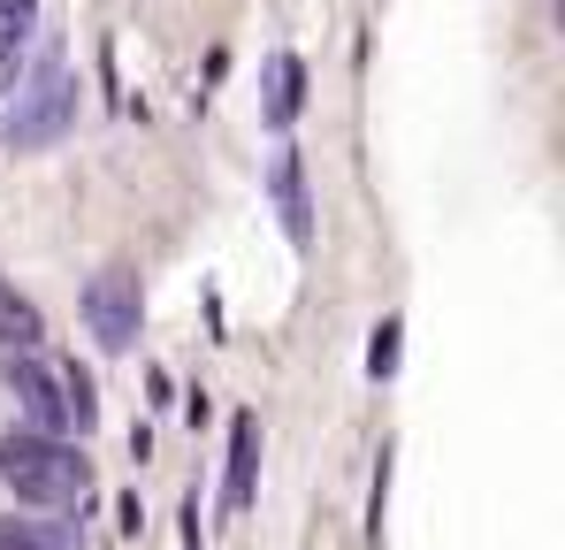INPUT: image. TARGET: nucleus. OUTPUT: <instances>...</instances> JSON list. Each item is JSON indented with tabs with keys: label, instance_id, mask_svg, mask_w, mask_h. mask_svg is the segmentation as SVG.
<instances>
[{
	"label": "nucleus",
	"instance_id": "3",
	"mask_svg": "<svg viewBox=\"0 0 565 550\" xmlns=\"http://www.w3.org/2000/svg\"><path fill=\"white\" fill-rule=\"evenodd\" d=\"M85 329H93L99 352H130L138 345V321H146V290H138V275L130 268H99L85 283Z\"/></svg>",
	"mask_w": 565,
	"mask_h": 550
},
{
	"label": "nucleus",
	"instance_id": "5",
	"mask_svg": "<svg viewBox=\"0 0 565 550\" xmlns=\"http://www.w3.org/2000/svg\"><path fill=\"white\" fill-rule=\"evenodd\" d=\"M268 199H276V214H282V237L306 253V245H313V199H306V161H298L290 146L268 161Z\"/></svg>",
	"mask_w": 565,
	"mask_h": 550
},
{
	"label": "nucleus",
	"instance_id": "10",
	"mask_svg": "<svg viewBox=\"0 0 565 550\" xmlns=\"http://www.w3.org/2000/svg\"><path fill=\"white\" fill-rule=\"evenodd\" d=\"M23 54H31V31H8L0 23V92L23 85Z\"/></svg>",
	"mask_w": 565,
	"mask_h": 550
},
{
	"label": "nucleus",
	"instance_id": "8",
	"mask_svg": "<svg viewBox=\"0 0 565 550\" xmlns=\"http://www.w3.org/2000/svg\"><path fill=\"white\" fill-rule=\"evenodd\" d=\"M0 550H70V528H46V520H0Z\"/></svg>",
	"mask_w": 565,
	"mask_h": 550
},
{
	"label": "nucleus",
	"instance_id": "7",
	"mask_svg": "<svg viewBox=\"0 0 565 550\" xmlns=\"http://www.w3.org/2000/svg\"><path fill=\"white\" fill-rule=\"evenodd\" d=\"M298 107H306V62H298V54H276V62H268V99H260L268 130H290Z\"/></svg>",
	"mask_w": 565,
	"mask_h": 550
},
{
	"label": "nucleus",
	"instance_id": "6",
	"mask_svg": "<svg viewBox=\"0 0 565 550\" xmlns=\"http://www.w3.org/2000/svg\"><path fill=\"white\" fill-rule=\"evenodd\" d=\"M253 482H260V421L237 413L230 421V474H222V512H253Z\"/></svg>",
	"mask_w": 565,
	"mask_h": 550
},
{
	"label": "nucleus",
	"instance_id": "12",
	"mask_svg": "<svg viewBox=\"0 0 565 550\" xmlns=\"http://www.w3.org/2000/svg\"><path fill=\"white\" fill-rule=\"evenodd\" d=\"M0 23L8 31H39V0H0Z\"/></svg>",
	"mask_w": 565,
	"mask_h": 550
},
{
	"label": "nucleus",
	"instance_id": "2",
	"mask_svg": "<svg viewBox=\"0 0 565 550\" xmlns=\"http://www.w3.org/2000/svg\"><path fill=\"white\" fill-rule=\"evenodd\" d=\"M77 123V77L70 70H39L31 85H15V107L0 115V146L8 154H39Z\"/></svg>",
	"mask_w": 565,
	"mask_h": 550
},
{
	"label": "nucleus",
	"instance_id": "4",
	"mask_svg": "<svg viewBox=\"0 0 565 550\" xmlns=\"http://www.w3.org/2000/svg\"><path fill=\"white\" fill-rule=\"evenodd\" d=\"M8 398H15L23 421L46 429V436H70V429H77V421H70V360H39V352L23 345V360H8Z\"/></svg>",
	"mask_w": 565,
	"mask_h": 550
},
{
	"label": "nucleus",
	"instance_id": "1",
	"mask_svg": "<svg viewBox=\"0 0 565 550\" xmlns=\"http://www.w3.org/2000/svg\"><path fill=\"white\" fill-rule=\"evenodd\" d=\"M0 482L39 505V512H77L85 489H93V466L77 458L70 436H46V429H23V436H0Z\"/></svg>",
	"mask_w": 565,
	"mask_h": 550
},
{
	"label": "nucleus",
	"instance_id": "11",
	"mask_svg": "<svg viewBox=\"0 0 565 550\" xmlns=\"http://www.w3.org/2000/svg\"><path fill=\"white\" fill-rule=\"evenodd\" d=\"M397 337H405L397 321H382V329H375V345H367V374H397Z\"/></svg>",
	"mask_w": 565,
	"mask_h": 550
},
{
	"label": "nucleus",
	"instance_id": "9",
	"mask_svg": "<svg viewBox=\"0 0 565 550\" xmlns=\"http://www.w3.org/2000/svg\"><path fill=\"white\" fill-rule=\"evenodd\" d=\"M0 345H15V352H23V345H39V314H31L8 283H0Z\"/></svg>",
	"mask_w": 565,
	"mask_h": 550
},
{
	"label": "nucleus",
	"instance_id": "13",
	"mask_svg": "<svg viewBox=\"0 0 565 550\" xmlns=\"http://www.w3.org/2000/svg\"><path fill=\"white\" fill-rule=\"evenodd\" d=\"M184 550H199V497L184 505Z\"/></svg>",
	"mask_w": 565,
	"mask_h": 550
}]
</instances>
